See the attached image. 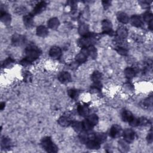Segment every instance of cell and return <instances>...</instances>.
<instances>
[{
    "mask_svg": "<svg viewBox=\"0 0 153 153\" xmlns=\"http://www.w3.org/2000/svg\"><path fill=\"white\" fill-rule=\"evenodd\" d=\"M147 140L149 143H152V132L149 133L147 136Z\"/></svg>",
    "mask_w": 153,
    "mask_h": 153,
    "instance_id": "cell-42",
    "label": "cell"
},
{
    "mask_svg": "<svg viewBox=\"0 0 153 153\" xmlns=\"http://www.w3.org/2000/svg\"><path fill=\"white\" fill-rule=\"evenodd\" d=\"M86 144L87 148L90 149H99L101 147V143H99L94 139H89Z\"/></svg>",
    "mask_w": 153,
    "mask_h": 153,
    "instance_id": "cell-13",
    "label": "cell"
},
{
    "mask_svg": "<svg viewBox=\"0 0 153 153\" xmlns=\"http://www.w3.org/2000/svg\"><path fill=\"white\" fill-rule=\"evenodd\" d=\"M83 123V129L85 130V131H89V130H90L93 129V126L89 123V121L86 119L84 121L82 122Z\"/></svg>",
    "mask_w": 153,
    "mask_h": 153,
    "instance_id": "cell-34",
    "label": "cell"
},
{
    "mask_svg": "<svg viewBox=\"0 0 153 153\" xmlns=\"http://www.w3.org/2000/svg\"><path fill=\"white\" fill-rule=\"evenodd\" d=\"M122 133H123L122 129L118 124L113 125L109 130V135L111 136V137L114 138L119 137L120 136H121Z\"/></svg>",
    "mask_w": 153,
    "mask_h": 153,
    "instance_id": "cell-6",
    "label": "cell"
},
{
    "mask_svg": "<svg viewBox=\"0 0 153 153\" xmlns=\"http://www.w3.org/2000/svg\"><path fill=\"white\" fill-rule=\"evenodd\" d=\"M95 35L92 33H89L87 35L83 37L78 42L80 47L83 49L87 48L90 46H93L92 44L94 43Z\"/></svg>",
    "mask_w": 153,
    "mask_h": 153,
    "instance_id": "cell-3",
    "label": "cell"
},
{
    "mask_svg": "<svg viewBox=\"0 0 153 153\" xmlns=\"http://www.w3.org/2000/svg\"><path fill=\"white\" fill-rule=\"evenodd\" d=\"M46 6H47V4L44 1H41L35 6L32 13H31V14L33 16L35 15L39 14V13H41L42 12H43L46 9Z\"/></svg>",
    "mask_w": 153,
    "mask_h": 153,
    "instance_id": "cell-10",
    "label": "cell"
},
{
    "mask_svg": "<svg viewBox=\"0 0 153 153\" xmlns=\"http://www.w3.org/2000/svg\"><path fill=\"white\" fill-rule=\"evenodd\" d=\"M93 138L99 143H104L106 140V135L102 132H97L93 133Z\"/></svg>",
    "mask_w": 153,
    "mask_h": 153,
    "instance_id": "cell-15",
    "label": "cell"
},
{
    "mask_svg": "<svg viewBox=\"0 0 153 153\" xmlns=\"http://www.w3.org/2000/svg\"><path fill=\"white\" fill-rule=\"evenodd\" d=\"M33 15L31 14L27 15L24 17V24L27 28H30L33 25Z\"/></svg>",
    "mask_w": 153,
    "mask_h": 153,
    "instance_id": "cell-21",
    "label": "cell"
},
{
    "mask_svg": "<svg viewBox=\"0 0 153 153\" xmlns=\"http://www.w3.org/2000/svg\"><path fill=\"white\" fill-rule=\"evenodd\" d=\"M68 95L69 96V97L72 99H76L78 95H79V92L77 90L75 89H70L68 90Z\"/></svg>",
    "mask_w": 153,
    "mask_h": 153,
    "instance_id": "cell-33",
    "label": "cell"
},
{
    "mask_svg": "<svg viewBox=\"0 0 153 153\" xmlns=\"http://www.w3.org/2000/svg\"><path fill=\"white\" fill-rule=\"evenodd\" d=\"M78 112L81 116L86 117L89 113V109L86 105H79L78 106Z\"/></svg>",
    "mask_w": 153,
    "mask_h": 153,
    "instance_id": "cell-18",
    "label": "cell"
},
{
    "mask_svg": "<svg viewBox=\"0 0 153 153\" xmlns=\"http://www.w3.org/2000/svg\"><path fill=\"white\" fill-rule=\"evenodd\" d=\"M71 120L67 117L62 116L58 119V123L62 127H67L71 124Z\"/></svg>",
    "mask_w": 153,
    "mask_h": 153,
    "instance_id": "cell-22",
    "label": "cell"
},
{
    "mask_svg": "<svg viewBox=\"0 0 153 153\" xmlns=\"http://www.w3.org/2000/svg\"><path fill=\"white\" fill-rule=\"evenodd\" d=\"M41 53V51L36 46L33 44L28 46L25 50V58L21 61V64L26 65L33 62L39 58Z\"/></svg>",
    "mask_w": 153,
    "mask_h": 153,
    "instance_id": "cell-1",
    "label": "cell"
},
{
    "mask_svg": "<svg viewBox=\"0 0 153 153\" xmlns=\"http://www.w3.org/2000/svg\"><path fill=\"white\" fill-rule=\"evenodd\" d=\"M0 19H1V22L6 25H10L11 23L12 17L9 13L6 12L5 11L1 10V16H0Z\"/></svg>",
    "mask_w": 153,
    "mask_h": 153,
    "instance_id": "cell-12",
    "label": "cell"
},
{
    "mask_svg": "<svg viewBox=\"0 0 153 153\" xmlns=\"http://www.w3.org/2000/svg\"><path fill=\"white\" fill-rule=\"evenodd\" d=\"M72 127L73 128V129L77 132H82L84 129H83V123L79 121H72L71 124Z\"/></svg>",
    "mask_w": 153,
    "mask_h": 153,
    "instance_id": "cell-26",
    "label": "cell"
},
{
    "mask_svg": "<svg viewBox=\"0 0 153 153\" xmlns=\"http://www.w3.org/2000/svg\"><path fill=\"white\" fill-rule=\"evenodd\" d=\"M139 119V126H145L148 124V121L145 117H141L138 118Z\"/></svg>",
    "mask_w": 153,
    "mask_h": 153,
    "instance_id": "cell-39",
    "label": "cell"
},
{
    "mask_svg": "<svg viewBox=\"0 0 153 153\" xmlns=\"http://www.w3.org/2000/svg\"><path fill=\"white\" fill-rule=\"evenodd\" d=\"M88 56H90L92 59H96L97 57V50L93 46H90L85 48Z\"/></svg>",
    "mask_w": 153,
    "mask_h": 153,
    "instance_id": "cell-23",
    "label": "cell"
},
{
    "mask_svg": "<svg viewBox=\"0 0 153 153\" xmlns=\"http://www.w3.org/2000/svg\"><path fill=\"white\" fill-rule=\"evenodd\" d=\"M78 33L83 37L87 35L90 33L88 25L85 24H83L80 25V26L78 28Z\"/></svg>",
    "mask_w": 153,
    "mask_h": 153,
    "instance_id": "cell-24",
    "label": "cell"
},
{
    "mask_svg": "<svg viewBox=\"0 0 153 153\" xmlns=\"http://www.w3.org/2000/svg\"><path fill=\"white\" fill-rule=\"evenodd\" d=\"M1 148L4 149H9L11 148L12 142L10 141V139L9 138L4 137L1 139Z\"/></svg>",
    "mask_w": 153,
    "mask_h": 153,
    "instance_id": "cell-29",
    "label": "cell"
},
{
    "mask_svg": "<svg viewBox=\"0 0 153 153\" xmlns=\"http://www.w3.org/2000/svg\"><path fill=\"white\" fill-rule=\"evenodd\" d=\"M116 34H117V37H118V38L124 39L128 35V31L126 28L120 27L117 30Z\"/></svg>",
    "mask_w": 153,
    "mask_h": 153,
    "instance_id": "cell-19",
    "label": "cell"
},
{
    "mask_svg": "<svg viewBox=\"0 0 153 153\" xmlns=\"http://www.w3.org/2000/svg\"><path fill=\"white\" fill-rule=\"evenodd\" d=\"M102 74L98 71H95L93 72V73L92 74V76H91V78L92 80V81L94 83H98V82H101V80L102 79Z\"/></svg>",
    "mask_w": 153,
    "mask_h": 153,
    "instance_id": "cell-30",
    "label": "cell"
},
{
    "mask_svg": "<svg viewBox=\"0 0 153 153\" xmlns=\"http://www.w3.org/2000/svg\"><path fill=\"white\" fill-rule=\"evenodd\" d=\"M37 34L38 36L41 37H45L49 34V31L46 27L43 25H40L37 28Z\"/></svg>",
    "mask_w": 153,
    "mask_h": 153,
    "instance_id": "cell-17",
    "label": "cell"
},
{
    "mask_svg": "<svg viewBox=\"0 0 153 153\" xmlns=\"http://www.w3.org/2000/svg\"><path fill=\"white\" fill-rule=\"evenodd\" d=\"M133 117L132 113L129 111L125 110L122 113V119L125 122H129Z\"/></svg>",
    "mask_w": 153,
    "mask_h": 153,
    "instance_id": "cell-31",
    "label": "cell"
},
{
    "mask_svg": "<svg viewBox=\"0 0 153 153\" xmlns=\"http://www.w3.org/2000/svg\"><path fill=\"white\" fill-rule=\"evenodd\" d=\"M58 79L60 82L64 84H67L72 81V77L71 74L66 71H63L58 75Z\"/></svg>",
    "mask_w": 153,
    "mask_h": 153,
    "instance_id": "cell-8",
    "label": "cell"
},
{
    "mask_svg": "<svg viewBox=\"0 0 153 153\" xmlns=\"http://www.w3.org/2000/svg\"><path fill=\"white\" fill-rule=\"evenodd\" d=\"M120 145H121V148H122L121 149H124V151H125L126 149H128V148H129L127 145L126 143L123 142H121V141L120 142Z\"/></svg>",
    "mask_w": 153,
    "mask_h": 153,
    "instance_id": "cell-41",
    "label": "cell"
},
{
    "mask_svg": "<svg viewBox=\"0 0 153 153\" xmlns=\"http://www.w3.org/2000/svg\"><path fill=\"white\" fill-rule=\"evenodd\" d=\"M152 97L151 96L150 98H148L146 99L145 100H144L142 105H143V107L148 108L149 106H152Z\"/></svg>",
    "mask_w": 153,
    "mask_h": 153,
    "instance_id": "cell-35",
    "label": "cell"
},
{
    "mask_svg": "<svg viewBox=\"0 0 153 153\" xmlns=\"http://www.w3.org/2000/svg\"><path fill=\"white\" fill-rule=\"evenodd\" d=\"M87 56H88L87 53L86 52V49L84 48V49H83L82 51L76 56L75 60L77 62L83 64V63H84L87 61Z\"/></svg>",
    "mask_w": 153,
    "mask_h": 153,
    "instance_id": "cell-11",
    "label": "cell"
},
{
    "mask_svg": "<svg viewBox=\"0 0 153 153\" xmlns=\"http://www.w3.org/2000/svg\"><path fill=\"white\" fill-rule=\"evenodd\" d=\"M78 137L81 142L83 143H86V142L90 139V135H89L85 130L82 131L80 132Z\"/></svg>",
    "mask_w": 153,
    "mask_h": 153,
    "instance_id": "cell-28",
    "label": "cell"
},
{
    "mask_svg": "<svg viewBox=\"0 0 153 153\" xmlns=\"http://www.w3.org/2000/svg\"><path fill=\"white\" fill-rule=\"evenodd\" d=\"M41 144L43 149L48 152H57L58 151V147L50 137L47 136L43 138Z\"/></svg>",
    "mask_w": 153,
    "mask_h": 153,
    "instance_id": "cell-2",
    "label": "cell"
},
{
    "mask_svg": "<svg viewBox=\"0 0 153 153\" xmlns=\"http://www.w3.org/2000/svg\"><path fill=\"white\" fill-rule=\"evenodd\" d=\"M60 25L59 21L56 18H53L49 20L47 22V25L48 27L52 30H56L57 29Z\"/></svg>",
    "mask_w": 153,
    "mask_h": 153,
    "instance_id": "cell-16",
    "label": "cell"
},
{
    "mask_svg": "<svg viewBox=\"0 0 153 153\" xmlns=\"http://www.w3.org/2000/svg\"><path fill=\"white\" fill-rule=\"evenodd\" d=\"M124 75L126 78L129 79H132L136 75V72L135 69L132 68H127L124 70Z\"/></svg>",
    "mask_w": 153,
    "mask_h": 153,
    "instance_id": "cell-27",
    "label": "cell"
},
{
    "mask_svg": "<svg viewBox=\"0 0 153 153\" xmlns=\"http://www.w3.org/2000/svg\"><path fill=\"white\" fill-rule=\"evenodd\" d=\"M102 29L104 34H109L110 35H112L113 34L112 23L108 19H105L102 22Z\"/></svg>",
    "mask_w": 153,
    "mask_h": 153,
    "instance_id": "cell-5",
    "label": "cell"
},
{
    "mask_svg": "<svg viewBox=\"0 0 153 153\" xmlns=\"http://www.w3.org/2000/svg\"><path fill=\"white\" fill-rule=\"evenodd\" d=\"M25 40L26 38L25 36L19 34H15L12 37V43L15 46H20L25 43Z\"/></svg>",
    "mask_w": 153,
    "mask_h": 153,
    "instance_id": "cell-7",
    "label": "cell"
},
{
    "mask_svg": "<svg viewBox=\"0 0 153 153\" xmlns=\"http://www.w3.org/2000/svg\"><path fill=\"white\" fill-rule=\"evenodd\" d=\"M5 103L4 102H1V104H0V109L1 110H3V109L5 108Z\"/></svg>",
    "mask_w": 153,
    "mask_h": 153,
    "instance_id": "cell-43",
    "label": "cell"
},
{
    "mask_svg": "<svg viewBox=\"0 0 153 153\" xmlns=\"http://www.w3.org/2000/svg\"><path fill=\"white\" fill-rule=\"evenodd\" d=\"M143 19L144 20L145 22H147L148 24L152 23V19H153V16L151 13L150 12H145L143 15Z\"/></svg>",
    "mask_w": 153,
    "mask_h": 153,
    "instance_id": "cell-32",
    "label": "cell"
},
{
    "mask_svg": "<svg viewBox=\"0 0 153 153\" xmlns=\"http://www.w3.org/2000/svg\"><path fill=\"white\" fill-rule=\"evenodd\" d=\"M130 22L132 25L137 28H140L143 25V22L142 19L139 16L137 15H134L132 16L130 19Z\"/></svg>",
    "mask_w": 153,
    "mask_h": 153,
    "instance_id": "cell-14",
    "label": "cell"
},
{
    "mask_svg": "<svg viewBox=\"0 0 153 153\" xmlns=\"http://www.w3.org/2000/svg\"><path fill=\"white\" fill-rule=\"evenodd\" d=\"M116 50L118 54L122 56H127L128 54V51L123 47H118Z\"/></svg>",
    "mask_w": 153,
    "mask_h": 153,
    "instance_id": "cell-36",
    "label": "cell"
},
{
    "mask_svg": "<svg viewBox=\"0 0 153 153\" xmlns=\"http://www.w3.org/2000/svg\"><path fill=\"white\" fill-rule=\"evenodd\" d=\"M86 120L89 121V123L93 127H94L95 126L97 125V124L99 122V118H98V117L97 116V115L94 114L89 115Z\"/></svg>",
    "mask_w": 153,
    "mask_h": 153,
    "instance_id": "cell-25",
    "label": "cell"
},
{
    "mask_svg": "<svg viewBox=\"0 0 153 153\" xmlns=\"http://www.w3.org/2000/svg\"><path fill=\"white\" fill-rule=\"evenodd\" d=\"M49 55L52 59H58L62 55L61 49L58 46L52 47L49 51Z\"/></svg>",
    "mask_w": 153,
    "mask_h": 153,
    "instance_id": "cell-9",
    "label": "cell"
},
{
    "mask_svg": "<svg viewBox=\"0 0 153 153\" xmlns=\"http://www.w3.org/2000/svg\"><path fill=\"white\" fill-rule=\"evenodd\" d=\"M123 136L125 142L129 143H132L135 140V133L133 130L130 129H127L123 131Z\"/></svg>",
    "mask_w": 153,
    "mask_h": 153,
    "instance_id": "cell-4",
    "label": "cell"
},
{
    "mask_svg": "<svg viewBox=\"0 0 153 153\" xmlns=\"http://www.w3.org/2000/svg\"><path fill=\"white\" fill-rule=\"evenodd\" d=\"M129 124L131 126H133V127H136V126H139V119L133 117L129 121Z\"/></svg>",
    "mask_w": 153,
    "mask_h": 153,
    "instance_id": "cell-37",
    "label": "cell"
},
{
    "mask_svg": "<svg viewBox=\"0 0 153 153\" xmlns=\"http://www.w3.org/2000/svg\"><path fill=\"white\" fill-rule=\"evenodd\" d=\"M102 4H103V6L104 8L105 9H108L110 6L111 2L110 1H102Z\"/></svg>",
    "mask_w": 153,
    "mask_h": 153,
    "instance_id": "cell-40",
    "label": "cell"
},
{
    "mask_svg": "<svg viewBox=\"0 0 153 153\" xmlns=\"http://www.w3.org/2000/svg\"><path fill=\"white\" fill-rule=\"evenodd\" d=\"M14 62V61L12 59H11V58H8L7 59H6L5 61H4V62L3 63V67H4V68H5V67H9V66H10L11 64H12Z\"/></svg>",
    "mask_w": 153,
    "mask_h": 153,
    "instance_id": "cell-38",
    "label": "cell"
},
{
    "mask_svg": "<svg viewBox=\"0 0 153 153\" xmlns=\"http://www.w3.org/2000/svg\"><path fill=\"white\" fill-rule=\"evenodd\" d=\"M118 21L124 24H127L129 21V18L127 15L124 12H118L117 15Z\"/></svg>",
    "mask_w": 153,
    "mask_h": 153,
    "instance_id": "cell-20",
    "label": "cell"
}]
</instances>
